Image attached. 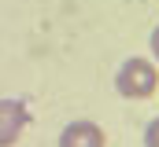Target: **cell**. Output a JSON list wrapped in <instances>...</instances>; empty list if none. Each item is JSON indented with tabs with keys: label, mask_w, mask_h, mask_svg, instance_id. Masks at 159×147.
<instances>
[{
	"label": "cell",
	"mask_w": 159,
	"mask_h": 147,
	"mask_svg": "<svg viewBox=\"0 0 159 147\" xmlns=\"http://www.w3.org/2000/svg\"><path fill=\"white\" fill-rule=\"evenodd\" d=\"M59 147H107V140L96 121H70L59 132Z\"/></svg>",
	"instance_id": "cell-3"
},
{
	"label": "cell",
	"mask_w": 159,
	"mask_h": 147,
	"mask_svg": "<svg viewBox=\"0 0 159 147\" xmlns=\"http://www.w3.org/2000/svg\"><path fill=\"white\" fill-rule=\"evenodd\" d=\"M144 147H159V118H152L144 129Z\"/></svg>",
	"instance_id": "cell-4"
},
{
	"label": "cell",
	"mask_w": 159,
	"mask_h": 147,
	"mask_svg": "<svg viewBox=\"0 0 159 147\" xmlns=\"http://www.w3.org/2000/svg\"><path fill=\"white\" fill-rule=\"evenodd\" d=\"M26 125H30V107L22 99H0V147L19 144Z\"/></svg>",
	"instance_id": "cell-2"
},
{
	"label": "cell",
	"mask_w": 159,
	"mask_h": 147,
	"mask_svg": "<svg viewBox=\"0 0 159 147\" xmlns=\"http://www.w3.org/2000/svg\"><path fill=\"white\" fill-rule=\"evenodd\" d=\"M148 44H152V55H156V63H159V26L152 30V40H148Z\"/></svg>",
	"instance_id": "cell-5"
},
{
	"label": "cell",
	"mask_w": 159,
	"mask_h": 147,
	"mask_svg": "<svg viewBox=\"0 0 159 147\" xmlns=\"http://www.w3.org/2000/svg\"><path fill=\"white\" fill-rule=\"evenodd\" d=\"M115 88H119V96H126V99H148L159 88L156 63L152 59H141V55L126 59L119 66V74H115Z\"/></svg>",
	"instance_id": "cell-1"
}]
</instances>
